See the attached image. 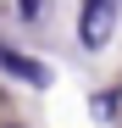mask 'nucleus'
<instances>
[{
  "instance_id": "1",
  "label": "nucleus",
  "mask_w": 122,
  "mask_h": 128,
  "mask_svg": "<svg viewBox=\"0 0 122 128\" xmlns=\"http://www.w3.org/2000/svg\"><path fill=\"white\" fill-rule=\"evenodd\" d=\"M117 6L122 0H83V17H78V39H83L89 50H100L111 39V28H117Z\"/></svg>"
},
{
  "instance_id": "2",
  "label": "nucleus",
  "mask_w": 122,
  "mask_h": 128,
  "mask_svg": "<svg viewBox=\"0 0 122 128\" xmlns=\"http://www.w3.org/2000/svg\"><path fill=\"white\" fill-rule=\"evenodd\" d=\"M0 67H6L11 78H22V84H33V89H45V84H50V72L39 67V61H28V56H17V50H6V45H0Z\"/></svg>"
}]
</instances>
